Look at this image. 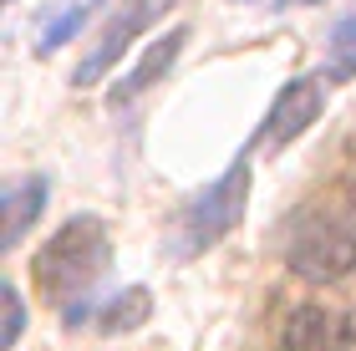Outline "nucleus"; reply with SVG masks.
<instances>
[{
	"instance_id": "9d476101",
	"label": "nucleus",
	"mask_w": 356,
	"mask_h": 351,
	"mask_svg": "<svg viewBox=\"0 0 356 351\" xmlns=\"http://www.w3.org/2000/svg\"><path fill=\"white\" fill-rule=\"evenodd\" d=\"M97 10H102V0H76V6H67V10H61L56 21L46 26L41 36H36V51H41V56H51V51H61V46H67V41H72L76 31H82V26L92 21Z\"/></svg>"
},
{
	"instance_id": "7ed1b4c3",
	"label": "nucleus",
	"mask_w": 356,
	"mask_h": 351,
	"mask_svg": "<svg viewBox=\"0 0 356 351\" xmlns=\"http://www.w3.org/2000/svg\"><path fill=\"white\" fill-rule=\"evenodd\" d=\"M250 204V158H234L214 183H204V194L188 199V209L178 214V250L184 254H204L209 245H219Z\"/></svg>"
},
{
	"instance_id": "f8f14e48",
	"label": "nucleus",
	"mask_w": 356,
	"mask_h": 351,
	"mask_svg": "<svg viewBox=\"0 0 356 351\" xmlns=\"http://www.w3.org/2000/svg\"><path fill=\"white\" fill-rule=\"evenodd\" d=\"M21 326H26V306H21V291L6 285V346L21 341Z\"/></svg>"
},
{
	"instance_id": "6e6552de",
	"label": "nucleus",
	"mask_w": 356,
	"mask_h": 351,
	"mask_svg": "<svg viewBox=\"0 0 356 351\" xmlns=\"http://www.w3.org/2000/svg\"><path fill=\"white\" fill-rule=\"evenodd\" d=\"M178 51H184V31H168L163 41H153V46H148V56H143V67H133L118 87H112V102L122 107V102H133L138 92H148V87L158 82V76H163V72L173 67V61H178Z\"/></svg>"
},
{
	"instance_id": "9b49d317",
	"label": "nucleus",
	"mask_w": 356,
	"mask_h": 351,
	"mask_svg": "<svg viewBox=\"0 0 356 351\" xmlns=\"http://www.w3.org/2000/svg\"><path fill=\"white\" fill-rule=\"evenodd\" d=\"M138 321H148V291H122V295H112L107 300V311H102V331H127V326H138Z\"/></svg>"
},
{
	"instance_id": "1a4fd4ad",
	"label": "nucleus",
	"mask_w": 356,
	"mask_h": 351,
	"mask_svg": "<svg viewBox=\"0 0 356 351\" xmlns=\"http://www.w3.org/2000/svg\"><path fill=\"white\" fill-rule=\"evenodd\" d=\"M326 72L336 76V82H351L356 76V10H346L341 21L331 26V36H326Z\"/></svg>"
},
{
	"instance_id": "39448f33",
	"label": "nucleus",
	"mask_w": 356,
	"mask_h": 351,
	"mask_svg": "<svg viewBox=\"0 0 356 351\" xmlns=\"http://www.w3.org/2000/svg\"><path fill=\"white\" fill-rule=\"evenodd\" d=\"M321 113H326V76H296V82H285L280 97L270 102L254 142L275 153V148H285V142H296Z\"/></svg>"
},
{
	"instance_id": "ddd939ff",
	"label": "nucleus",
	"mask_w": 356,
	"mask_h": 351,
	"mask_svg": "<svg viewBox=\"0 0 356 351\" xmlns=\"http://www.w3.org/2000/svg\"><path fill=\"white\" fill-rule=\"evenodd\" d=\"M280 10H300V6H321V0H275Z\"/></svg>"
},
{
	"instance_id": "f03ea898",
	"label": "nucleus",
	"mask_w": 356,
	"mask_h": 351,
	"mask_svg": "<svg viewBox=\"0 0 356 351\" xmlns=\"http://www.w3.org/2000/svg\"><path fill=\"white\" fill-rule=\"evenodd\" d=\"M285 265L300 280L331 285L356 265V204L351 199H316L290 214L285 229Z\"/></svg>"
},
{
	"instance_id": "20e7f679",
	"label": "nucleus",
	"mask_w": 356,
	"mask_h": 351,
	"mask_svg": "<svg viewBox=\"0 0 356 351\" xmlns=\"http://www.w3.org/2000/svg\"><path fill=\"white\" fill-rule=\"evenodd\" d=\"M173 6V0H122L118 10H112V21H107V31L97 36V46L76 61V72H72V82L76 87H97L102 76L118 67V61L133 51V41L148 31L153 21H163V10Z\"/></svg>"
},
{
	"instance_id": "0eeeda50",
	"label": "nucleus",
	"mask_w": 356,
	"mask_h": 351,
	"mask_svg": "<svg viewBox=\"0 0 356 351\" xmlns=\"http://www.w3.org/2000/svg\"><path fill=\"white\" fill-rule=\"evenodd\" d=\"M41 209H46V179H15V183H6V194H0V214H6L0 245L15 250L26 239V229L41 219Z\"/></svg>"
},
{
	"instance_id": "f257e3e1",
	"label": "nucleus",
	"mask_w": 356,
	"mask_h": 351,
	"mask_svg": "<svg viewBox=\"0 0 356 351\" xmlns=\"http://www.w3.org/2000/svg\"><path fill=\"white\" fill-rule=\"evenodd\" d=\"M112 260V239H107V225L97 214H82V219H67L51 239L41 245L36 265H31V280L36 291L51 300V306H82L67 316V326H82L87 321V291L102 280V270Z\"/></svg>"
},
{
	"instance_id": "423d86ee",
	"label": "nucleus",
	"mask_w": 356,
	"mask_h": 351,
	"mask_svg": "<svg viewBox=\"0 0 356 351\" xmlns=\"http://www.w3.org/2000/svg\"><path fill=\"white\" fill-rule=\"evenodd\" d=\"M346 341H351L346 321L331 306H316V300H300L280 331V351H346Z\"/></svg>"
}]
</instances>
